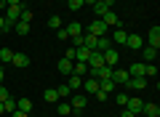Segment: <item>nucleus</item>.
Returning <instances> with one entry per match:
<instances>
[{
	"mask_svg": "<svg viewBox=\"0 0 160 117\" xmlns=\"http://www.w3.org/2000/svg\"><path fill=\"white\" fill-rule=\"evenodd\" d=\"M56 117H62V115H56Z\"/></svg>",
	"mask_w": 160,
	"mask_h": 117,
	"instance_id": "50",
	"label": "nucleus"
},
{
	"mask_svg": "<svg viewBox=\"0 0 160 117\" xmlns=\"http://www.w3.org/2000/svg\"><path fill=\"white\" fill-rule=\"evenodd\" d=\"M93 96H96V99H99V101H107V99H109V96H107V93H104V90H96V93H93Z\"/></svg>",
	"mask_w": 160,
	"mask_h": 117,
	"instance_id": "41",
	"label": "nucleus"
},
{
	"mask_svg": "<svg viewBox=\"0 0 160 117\" xmlns=\"http://www.w3.org/2000/svg\"><path fill=\"white\" fill-rule=\"evenodd\" d=\"M120 117H136V115H131L128 109H123V112H120Z\"/></svg>",
	"mask_w": 160,
	"mask_h": 117,
	"instance_id": "44",
	"label": "nucleus"
},
{
	"mask_svg": "<svg viewBox=\"0 0 160 117\" xmlns=\"http://www.w3.org/2000/svg\"><path fill=\"white\" fill-rule=\"evenodd\" d=\"M0 59H3L6 64H11V59H13V51H11V48H0Z\"/></svg>",
	"mask_w": 160,
	"mask_h": 117,
	"instance_id": "30",
	"label": "nucleus"
},
{
	"mask_svg": "<svg viewBox=\"0 0 160 117\" xmlns=\"http://www.w3.org/2000/svg\"><path fill=\"white\" fill-rule=\"evenodd\" d=\"M126 37H128L126 29H123V27H115V32H112V40H115V43H118V45H126Z\"/></svg>",
	"mask_w": 160,
	"mask_h": 117,
	"instance_id": "14",
	"label": "nucleus"
},
{
	"mask_svg": "<svg viewBox=\"0 0 160 117\" xmlns=\"http://www.w3.org/2000/svg\"><path fill=\"white\" fill-rule=\"evenodd\" d=\"M67 3H69V11H80V8L86 6L83 0H67Z\"/></svg>",
	"mask_w": 160,
	"mask_h": 117,
	"instance_id": "37",
	"label": "nucleus"
},
{
	"mask_svg": "<svg viewBox=\"0 0 160 117\" xmlns=\"http://www.w3.org/2000/svg\"><path fill=\"white\" fill-rule=\"evenodd\" d=\"M86 32H91V35H96V37H104V35L109 32V27L102 22V19H91V24H88V29Z\"/></svg>",
	"mask_w": 160,
	"mask_h": 117,
	"instance_id": "1",
	"label": "nucleus"
},
{
	"mask_svg": "<svg viewBox=\"0 0 160 117\" xmlns=\"http://www.w3.org/2000/svg\"><path fill=\"white\" fill-rule=\"evenodd\" d=\"M8 96H11V93H8V88H6V85H0V101H6Z\"/></svg>",
	"mask_w": 160,
	"mask_h": 117,
	"instance_id": "40",
	"label": "nucleus"
},
{
	"mask_svg": "<svg viewBox=\"0 0 160 117\" xmlns=\"http://www.w3.org/2000/svg\"><path fill=\"white\" fill-rule=\"evenodd\" d=\"M126 101H128V93H115V104L118 106H126Z\"/></svg>",
	"mask_w": 160,
	"mask_h": 117,
	"instance_id": "35",
	"label": "nucleus"
},
{
	"mask_svg": "<svg viewBox=\"0 0 160 117\" xmlns=\"http://www.w3.org/2000/svg\"><path fill=\"white\" fill-rule=\"evenodd\" d=\"M6 6H24L22 0H6Z\"/></svg>",
	"mask_w": 160,
	"mask_h": 117,
	"instance_id": "43",
	"label": "nucleus"
},
{
	"mask_svg": "<svg viewBox=\"0 0 160 117\" xmlns=\"http://www.w3.org/2000/svg\"><path fill=\"white\" fill-rule=\"evenodd\" d=\"M91 11H93V16H102L104 11H109V8H107V3L102 0V3H96V6H91Z\"/></svg>",
	"mask_w": 160,
	"mask_h": 117,
	"instance_id": "29",
	"label": "nucleus"
},
{
	"mask_svg": "<svg viewBox=\"0 0 160 117\" xmlns=\"http://www.w3.org/2000/svg\"><path fill=\"white\" fill-rule=\"evenodd\" d=\"M83 90L93 96V93L99 90V80H96V77H86V80H83Z\"/></svg>",
	"mask_w": 160,
	"mask_h": 117,
	"instance_id": "13",
	"label": "nucleus"
},
{
	"mask_svg": "<svg viewBox=\"0 0 160 117\" xmlns=\"http://www.w3.org/2000/svg\"><path fill=\"white\" fill-rule=\"evenodd\" d=\"M83 48H88V51H93V48H96V35H91V32H86V35H83Z\"/></svg>",
	"mask_w": 160,
	"mask_h": 117,
	"instance_id": "23",
	"label": "nucleus"
},
{
	"mask_svg": "<svg viewBox=\"0 0 160 117\" xmlns=\"http://www.w3.org/2000/svg\"><path fill=\"white\" fill-rule=\"evenodd\" d=\"M128 75H131V77H139V75H144V61H133L131 67L126 69Z\"/></svg>",
	"mask_w": 160,
	"mask_h": 117,
	"instance_id": "20",
	"label": "nucleus"
},
{
	"mask_svg": "<svg viewBox=\"0 0 160 117\" xmlns=\"http://www.w3.org/2000/svg\"><path fill=\"white\" fill-rule=\"evenodd\" d=\"M3 8H6V0H0V11H3Z\"/></svg>",
	"mask_w": 160,
	"mask_h": 117,
	"instance_id": "47",
	"label": "nucleus"
},
{
	"mask_svg": "<svg viewBox=\"0 0 160 117\" xmlns=\"http://www.w3.org/2000/svg\"><path fill=\"white\" fill-rule=\"evenodd\" d=\"M64 29H67L69 37H78V35H83V24H78V22H69Z\"/></svg>",
	"mask_w": 160,
	"mask_h": 117,
	"instance_id": "16",
	"label": "nucleus"
},
{
	"mask_svg": "<svg viewBox=\"0 0 160 117\" xmlns=\"http://www.w3.org/2000/svg\"><path fill=\"white\" fill-rule=\"evenodd\" d=\"M142 56L147 59V64H155V59H158V48H149V45H144V48H142Z\"/></svg>",
	"mask_w": 160,
	"mask_h": 117,
	"instance_id": "17",
	"label": "nucleus"
},
{
	"mask_svg": "<svg viewBox=\"0 0 160 117\" xmlns=\"http://www.w3.org/2000/svg\"><path fill=\"white\" fill-rule=\"evenodd\" d=\"M56 93H59V99H69V93H72V90H69V85L64 83V85H59V88H56Z\"/></svg>",
	"mask_w": 160,
	"mask_h": 117,
	"instance_id": "32",
	"label": "nucleus"
},
{
	"mask_svg": "<svg viewBox=\"0 0 160 117\" xmlns=\"http://www.w3.org/2000/svg\"><path fill=\"white\" fill-rule=\"evenodd\" d=\"M56 115H62V117H69V115H72L69 101H56Z\"/></svg>",
	"mask_w": 160,
	"mask_h": 117,
	"instance_id": "19",
	"label": "nucleus"
},
{
	"mask_svg": "<svg viewBox=\"0 0 160 117\" xmlns=\"http://www.w3.org/2000/svg\"><path fill=\"white\" fill-rule=\"evenodd\" d=\"M144 77H158V67H155V64H144Z\"/></svg>",
	"mask_w": 160,
	"mask_h": 117,
	"instance_id": "28",
	"label": "nucleus"
},
{
	"mask_svg": "<svg viewBox=\"0 0 160 117\" xmlns=\"http://www.w3.org/2000/svg\"><path fill=\"white\" fill-rule=\"evenodd\" d=\"M46 101H51V104H56V101H59L56 88H48V90H46Z\"/></svg>",
	"mask_w": 160,
	"mask_h": 117,
	"instance_id": "34",
	"label": "nucleus"
},
{
	"mask_svg": "<svg viewBox=\"0 0 160 117\" xmlns=\"http://www.w3.org/2000/svg\"><path fill=\"white\" fill-rule=\"evenodd\" d=\"M19 22H32V11L27 6H22V13H19Z\"/></svg>",
	"mask_w": 160,
	"mask_h": 117,
	"instance_id": "31",
	"label": "nucleus"
},
{
	"mask_svg": "<svg viewBox=\"0 0 160 117\" xmlns=\"http://www.w3.org/2000/svg\"><path fill=\"white\" fill-rule=\"evenodd\" d=\"M27 117H35V115H27Z\"/></svg>",
	"mask_w": 160,
	"mask_h": 117,
	"instance_id": "48",
	"label": "nucleus"
},
{
	"mask_svg": "<svg viewBox=\"0 0 160 117\" xmlns=\"http://www.w3.org/2000/svg\"><path fill=\"white\" fill-rule=\"evenodd\" d=\"M136 117H142V115H136Z\"/></svg>",
	"mask_w": 160,
	"mask_h": 117,
	"instance_id": "49",
	"label": "nucleus"
},
{
	"mask_svg": "<svg viewBox=\"0 0 160 117\" xmlns=\"http://www.w3.org/2000/svg\"><path fill=\"white\" fill-rule=\"evenodd\" d=\"M88 56H91V51H88V48H83V45L75 48V61H88Z\"/></svg>",
	"mask_w": 160,
	"mask_h": 117,
	"instance_id": "25",
	"label": "nucleus"
},
{
	"mask_svg": "<svg viewBox=\"0 0 160 117\" xmlns=\"http://www.w3.org/2000/svg\"><path fill=\"white\" fill-rule=\"evenodd\" d=\"M56 37H59V40H69V35H67V29L62 27V29H56Z\"/></svg>",
	"mask_w": 160,
	"mask_h": 117,
	"instance_id": "39",
	"label": "nucleus"
},
{
	"mask_svg": "<svg viewBox=\"0 0 160 117\" xmlns=\"http://www.w3.org/2000/svg\"><path fill=\"white\" fill-rule=\"evenodd\" d=\"M0 115H6V106H3V101H0Z\"/></svg>",
	"mask_w": 160,
	"mask_h": 117,
	"instance_id": "46",
	"label": "nucleus"
},
{
	"mask_svg": "<svg viewBox=\"0 0 160 117\" xmlns=\"http://www.w3.org/2000/svg\"><path fill=\"white\" fill-rule=\"evenodd\" d=\"M99 19H102V22L107 24L109 29H112V27H120V19L115 16V11H112V8H109V11H104V13H102V16H99Z\"/></svg>",
	"mask_w": 160,
	"mask_h": 117,
	"instance_id": "9",
	"label": "nucleus"
},
{
	"mask_svg": "<svg viewBox=\"0 0 160 117\" xmlns=\"http://www.w3.org/2000/svg\"><path fill=\"white\" fill-rule=\"evenodd\" d=\"M128 77H131V75H128L126 69H112V77H109V80H112L115 85H126Z\"/></svg>",
	"mask_w": 160,
	"mask_h": 117,
	"instance_id": "10",
	"label": "nucleus"
},
{
	"mask_svg": "<svg viewBox=\"0 0 160 117\" xmlns=\"http://www.w3.org/2000/svg\"><path fill=\"white\" fill-rule=\"evenodd\" d=\"M102 56H104V64H107V67H118V61H120V53H118L115 48H107Z\"/></svg>",
	"mask_w": 160,
	"mask_h": 117,
	"instance_id": "8",
	"label": "nucleus"
},
{
	"mask_svg": "<svg viewBox=\"0 0 160 117\" xmlns=\"http://www.w3.org/2000/svg\"><path fill=\"white\" fill-rule=\"evenodd\" d=\"M83 117H86V115H83Z\"/></svg>",
	"mask_w": 160,
	"mask_h": 117,
	"instance_id": "51",
	"label": "nucleus"
},
{
	"mask_svg": "<svg viewBox=\"0 0 160 117\" xmlns=\"http://www.w3.org/2000/svg\"><path fill=\"white\" fill-rule=\"evenodd\" d=\"M3 80H6V72H3V69H0V85H3Z\"/></svg>",
	"mask_w": 160,
	"mask_h": 117,
	"instance_id": "45",
	"label": "nucleus"
},
{
	"mask_svg": "<svg viewBox=\"0 0 160 117\" xmlns=\"http://www.w3.org/2000/svg\"><path fill=\"white\" fill-rule=\"evenodd\" d=\"M147 83H149V80L144 77V75H139V77H128L126 88H131V90H144V88H147Z\"/></svg>",
	"mask_w": 160,
	"mask_h": 117,
	"instance_id": "3",
	"label": "nucleus"
},
{
	"mask_svg": "<svg viewBox=\"0 0 160 117\" xmlns=\"http://www.w3.org/2000/svg\"><path fill=\"white\" fill-rule=\"evenodd\" d=\"M8 29H11V24L6 22V16H0V32H8Z\"/></svg>",
	"mask_w": 160,
	"mask_h": 117,
	"instance_id": "38",
	"label": "nucleus"
},
{
	"mask_svg": "<svg viewBox=\"0 0 160 117\" xmlns=\"http://www.w3.org/2000/svg\"><path fill=\"white\" fill-rule=\"evenodd\" d=\"M72 64H75V61H69V59H59L56 69H59L62 75H72Z\"/></svg>",
	"mask_w": 160,
	"mask_h": 117,
	"instance_id": "18",
	"label": "nucleus"
},
{
	"mask_svg": "<svg viewBox=\"0 0 160 117\" xmlns=\"http://www.w3.org/2000/svg\"><path fill=\"white\" fill-rule=\"evenodd\" d=\"M67 85H69V90H78V88H83V80L86 77H80V75H67Z\"/></svg>",
	"mask_w": 160,
	"mask_h": 117,
	"instance_id": "15",
	"label": "nucleus"
},
{
	"mask_svg": "<svg viewBox=\"0 0 160 117\" xmlns=\"http://www.w3.org/2000/svg\"><path fill=\"white\" fill-rule=\"evenodd\" d=\"M8 117H27V112H22V109H13Z\"/></svg>",
	"mask_w": 160,
	"mask_h": 117,
	"instance_id": "42",
	"label": "nucleus"
},
{
	"mask_svg": "<svg viewBox=\"0 0 160 117\" xmlns=\"http://www.w3.org/2000/svg\"><path fill=\"white\" fill-rule=\"evenodd\" d=\"M69 101H72V104H69V106H72V112H78V115L88 106V96H86V93H75Z\"/></svg>",
	"mask_w": 160,
	"mask_h": 117,
	"instance_id": "2",
	"label": "nucleus"
},
{
	"mask_svg": "<svg viewBox=\"0 0 160 117\" xmlns=\"http://www.w3.org/2000/svg\"><path fill=\"white\" fill-rule=\"evenodd\" d=\"M107 48H112V40H109L107 35H104V37H96V48H93V51H102V53H104Z\"/></svg>",
	"mask_w": 160,
	"mask_h": 117,
	"instance_id": "22",
	"label": "nucleus"
},
{
	"mask_svg": "<svg viewBox=\"0 0 160 117\" xmlns=\"http://www.w3.org/2000/svg\"><path fill=\"white\" fill-rule=\"evenodd\" d=\"M126 45H128L131 51H142V48H144V37L133 32V35H128V37H126Z\"/></svg>",
	"mask_w": 160,
	"mask_h": 117,
	"instance_id": "4",
	"label": "nucleus"
},
{
	"mask_svg": "<svg viewBox=\"0 0 160 117\" xmlns=\"http://www.w3.org/2000/svg\"><path fill=\"white\" fill-rule=\"evenodd\" d=\"M11 64H13V67H19V69H27L29 67V59H27V53H16V51H13Z\"/></svg>",
	"mask_w": 160,
	"mask_h": 117,
	"instance_id": "11",
	"label": "nucleus"
},
{
	"mask_svg": "<svg viewBox=\"0 0 160 117\" xmlns=\"http://www.w3.org/2000/svg\"><path fill=\"white\" fill-rule=\"evenodd\" d=\"M142 104H144L142 99H131V96H128V101H126V109L131 112V115H142Z\"/></svg>",
	"mask_w": 160,
	"mask_h": 117,
	"instance_id": "12",
	"label": "nucleus"
},
{
	"mask_svg": "<svg viewBox=\"0 0 160 117\" xmlns=\"http://www.w3.org/2000/svg\"><path fill=\"white\" fill-rule=\"evenodd\" d=\"M48 27H51V29H62V19H59V16H51V19H48Z\"/></svg>",
	"mask_w": 160,
	"mask_h": 117,
	"instance_id": "36",
	"label": "nucleus"
},
{
	"mask_svg": "<svg viewBox=\"0 0 160 117\" xmlns=\"http://www.w3.org/2000/svg\"><path fill=\"white\" fill-rule=\"evenodd\" d=\"M147 45H149V48H160V27H158V24L147 32Z\"/></svg>",
	"mask_w": 160,
	"mask_h": 117,
	"instance_id": "5",
	"label": "nucleus"
},
{
	"mask_svg": "<svg viewBox=\"0 0 160 117\" xmlns=\"http://www.w3.org/2000/svg\"><path fill=\"white\" fill-rule=\"evenodd\" d=\"M19 13H22V6H6V22L11 27L19 22Z\"/></svg>",
	"mask_w": 160,
	"mask_h": 117,
	"instance_id": "7",
	"label": "nucleus"
},
{
	"mask_svg": "<svg viewBox=\"0 0 160 117\" xmlns=\"http://www.w3.org/2000/svg\"><path fill=\"white\" fill-rule=\"evenodd\" d=\"M3 106H6V115H11V112L16 109V99H11V96H8V99L3 101Z\"/></svg>",
	"mask_w": 160,
	"mask_h": 117,
	"instance_id": "33",
	"label": "nucleus"
},
{
	"mask_svg": "<svg viewBox=\"0 0 160 117\" xmlns=\"http://www.w3.org/2000/svg\"><path fill=\"white\" fill-rule=\"evenodd\" d=\"M13 29H16V35L27 37V35H29V22H16V24H13Z\"/></svg>",
	"mask_w": 160,
	"mask_h": 117,
	"instance_id": "26",
	"label": "nucleus"
},
{
	"mask_svg": "<svg viewBox=\"0 0 160 117\" xmlns=\"http://www.w3.org/2000/svg\"><path fill=\"white\" fill-rule=\"evenodd\" d=\"M99 90H104L107 96H112V90H115V83H112V80H99Z\"/></svg>",
	"mask_w": 160,
	"mask_h": 117,
	"instance_id": "27",
	"label": "nucleus"
},
{
	"mask_svg": "<svg viewBox=\"0 0 160 117\" xmlns=\"http://www.w3.org/2000/svg\"><path fill=\"white\" fill-rule=\"evenodd\" d=\"M16 109L27 112V115H32V101L29 99H16Z\"/></svg>",
	"mask_w": 160,
	"mask_h": 117,
	"instance_id": "24",
	"label": "nucleus"
},
{
	"mask_svg": "<svg viewBox=\"0 0 160 117\" xmlns=\"http://www.w3.org/2000/svg\"><path fill=\"white\" fill-rule=\"evenodd\" d=\"M142 117H160V106L152 101H144L142 104Z\"/></svg>",
	"mask_w": 160,
	"mask_h": 117,
	"instance_id": "6",
	"label": "nucleus"
},
{
	"mask_svg": "<svg viewBox=\"0 0 160 117\" xmlns=\"http://www.w3.org/2000/svg\"><path fill=\"white\" fill-rule=\"evenodd\" d=\"M72 75L86 77V75H88V64H86V61H75V64H72Z\"/></svg>",
	"mask_w": 160,
	"mask_h": 117,
	"instance_id": "21",
	"label": "nucleus"
}]
</instances>
